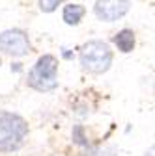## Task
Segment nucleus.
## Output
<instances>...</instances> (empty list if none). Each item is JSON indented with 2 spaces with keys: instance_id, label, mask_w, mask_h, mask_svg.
<instances>
[{
  "instance_id": "obj_1",
  "label": "nucleus",
  "mask_w": 155,
  "mask_h": 156,
  "mask_svg": "<svg viewBox=\"0 0 155 156\" xmlns=\"http://www.w3.org/2000/svg\"><path fill=\"white\" fill-rule=\"evenodd\" d=\"M28 86L36 91L49 93L58 87V60L52 54H43L28 73Z\"/></svg>"
},
{
  "instance_id": "obj_2",
  "label": "nucleus",
  "mask_w": 155,
  "mask_h": 156,
  "mask_svg": "<svg viewBox=\"0 0 155 156\" xmlns=\"http://www.w3.org/2000/svg\"><path fill=\"white\" fill-rule=\"evenodd\" d=\"M81 65L92 74H103L112 65V50L105 41H88L81 47Z\"/></svg>"
},
{
  "instance_id": "obj_3",
  "label": "nucleus",
  "mask_w": 155,
  "mask_h": 156,
  "mask_svg": "<svg viewBox=\"0 0 155 156\" xmlns=\"http://www.w3.org/2000/svg\"><path fill=\"white\" fill-rule=\"evenodd\" d=\"M0 50L9 54V56H26L30 50H32V45H30V39L28 35L23 32V30H4L0 32Z\"/></svg>"
},
{
  "instance_id": "obj_4",
  "label": "nucleus",
  "mask_w": 155,
  "mask_h": 156,
  "mask_svg": "<svg viewBox=\"0 0 155 156\" xmlns=\"http://www.w3.org/2000/svg\"><path fill=\"white\" fill-rule=\"evenodd\" d=\"M131 9V0H95L93 13L97 15L99 21L105 23H114L127 15Z\"/></svg>"
},
{
  "instance_id": "obj_5",
  "label": "nucleus",
  "mask_w": 155,
  "mask_h": 156,
  "mask_svg": "<svg viewBox=\"0 0 155 156\" xmlns=\"http://www.w3.org/2000/svg\"><path fill=\"white\" fill-rule=\"evenodd\" d=\"M0 130L11 136H17V138H25L28 134V123L21 115L0 110Z\"/></svg>"
},
{
  "instance_id": "obj_6",
  "label": "nucleus",
  "mask_w": 155,
  "mask_h": 156,
  "mask_svg": "<svg viewBox=\"0 0 155 156\" xmlns=\"http://www.w3.org/2000/svg\"><path fill=\"white\" fill-rule=\"evenodd\" d=\"M84 13H86L84 6H81V4H69V6L64 8L62 19H64V23H66V24H69V26H77V24L82 21Z\"/></svg>"
},
{
  "instance_id": "obj_7",
  "label": "nucleus",
  "mask_w": 155,
  "mask_h": 156,
  "mask_svg": "<svg viewBox=\"0 0 155 156\" xmlns=\"http://www.w3.org/2000/svg\"><path fill=\"white\" fill-rule=\"evenodd\" d=\"M114 43H116V47H118V50H122L123 54H127V52H131L133 48H134V34H133V30H122V32H118L114 35Z\"/></svg>"
},
{
  "instance_id": "obj_8",
  "label": "nucleus",
  "mask_w": 155,
  "mask_h": 156,
  "mask_svg": "<svg viewBox=\"0 0 155 156\" xmlns=\"http://www.w3.org/2000/svg\"><path fill=\"white\" fill-rule=\"evenodd\" d=\"M21 145H23V138H17V136L6 134V132L0 134V152H13L17 149H21Z\"/></svg>"
},
{
  "instance_id": "obj_9",
  "label": "nucleus",
  "mask_w": 155,
  "mask_h": 156,
  "mask_svg": "<svg viewBox=\"0 0 155 156\" xmlns=\"http://www.w3.org/2000/svg\"><path fill=\"white\" fill-rule=\"evenodd\" d=\"M64 0H40V9L43 13H52Z\"/></svg>"
},
{
  "instance_id": "obj_10",
  "label": "nucleus",
  "mask_w": 155,
  "mask_h": 156,
  "mask_svg": "<svg viewBox=\"0 0 155 156\" xmlns=\"http://www.w3.org/2000/svg\"><path fill=\"white\" fill-rule=\"evenodd\" d=\"M73 141H75L77 145H82V147L88 145V140L84 138V128H82L81 125H77V126L73 128Z\"/></svg>"
},
{
  "instance_id": "obj_11",
  "label": "nucleus",
  "mask_w": 155,
  "mask_h": 156,
  "mask_svg": "<svg viewBox=\"0 0 155 156\" xmlns=\"http://www.w3.org/2000/svg\"><path fill=\"white\" fill-rule=\"evenodd\" d=\"M153 154H155V149H153V147H151V149H149V151H148V152H146V156H153Z\"/></svg>"
},
{
  "instance_id": "obj_12",
  "label": "nucleus",
  "mask_w": 155,
  "mask_h": 156,
  "mask_svg": "<svg viewBox=\"0 0 155 156\" xmlns=\"http://www.w3.org/2000/svg\"><path fill=\"white\" fill-rule=\"evenodd\" d=\"M0 63H2V60H0Z\"/></svg>"
}]
</instances>
